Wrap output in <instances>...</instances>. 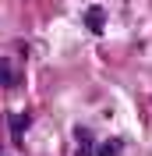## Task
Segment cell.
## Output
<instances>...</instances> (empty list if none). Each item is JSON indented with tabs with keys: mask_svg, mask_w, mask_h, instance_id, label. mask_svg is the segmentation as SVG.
<instances>
[{
	"mask_svg": "<svg viewBox=\"0 0 152 156\" xmlns=\"http://www.w3.org/2000/svg\"><path fill=\"white\" fill-rule=\"evenodd\" d=\"M120 149H124L120 138H110V142H103V146H99V156H120Z\"/></svg>",
	"mask_w": 152,
	"mask_h": 156,
	"instance_id": "obj_3",
	"label": "cell"
},
{
	"mask_svg": "<svg viewBox=\"0 0 152 156\" xmlns=\"http://www.w3.org/2000/svg\"><path fill=\"white\" fill-rule=\"evenodd\" d=\"M85 25L99 36V32L106 29V11H103V7H88V11H85Z\"/></svg>",
	"mask_w": 152,
	"mask_h": 156,
	"instance_id": "obj_1",
	"label": "cell"
},
{
	"mask_svg": "<svg viewBox=\"0 0 152 156\" xmlns=\"http://www.w3.org/2000/svg\"><path fill=\"white\" fill-rule=\"evenodd\" d=\"M21 131H25V117H14V138H21Z\"/></svg>",
	"mask_w": 152,
	"mask_h": 156,
	"instance_id": "obj_4",
	"label": "cell"
},
{
	"mask_svg": "<svg viewBox=\"0 0 152 156\" xmlns=\"http://www.w3.org/2000/svg\"><path fill=\"white\" fill-rule=\"evenodd\" d=\"M18 82V71H14V64H11L7 57H0V89H11Z\"/></svg>",
	"mask_w": 152,
	"mask_h": 156,
	"instance_id": "obj_2",
	"label": "cell"
}]
</instances>
